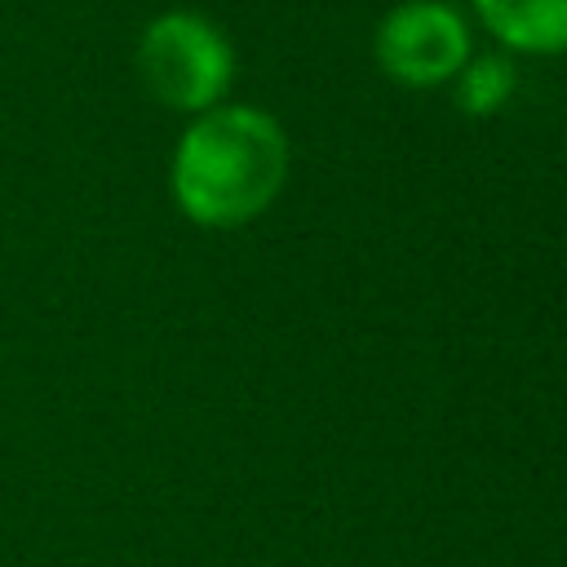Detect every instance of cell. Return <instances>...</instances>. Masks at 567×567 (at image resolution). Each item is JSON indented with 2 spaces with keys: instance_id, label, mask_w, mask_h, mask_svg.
Listing matches in <instances>:
<instances>
[{
  "instance_id": "obj_1",
  "label": "cell",
  "mask_w": 567,
  "mask_h": 567,
  "mask_svg": "<svg viewBox=\"0 0 567 567\" xmlns=\"http://www.w3.org/2000/svg\"><path fill=\"white\" fill-rule=\"evenodd\" d=\"M288 177V137L257 106H213L177 142L173 199L195 226L230 230L270 208Z\"/></svg>"
},
{
  "instance_id": "obj_2",
  "label": "cell",
  "mask_w": 567,
  "mask_h": 567,
  "mask_svg": "<svg viewBox=\"0 0 567 567\" xmlns=\"http://www.w3.org/2000/svg\"><path fill=\"white\" fill-rule=\"evenodd\" d=\"M137 71L155 102L173 111H208L235 75V53L204 13L177 9L142 31Z\"/></svg>"
},
{
  "instance_id": "obj_3",
  "label": "cell",
  "mask_w": 567,
  "mask_h": 567,
  "mask_svg": "<svg viewBox=\"0 0 567 567\" xmlns=\"http://www.w3.org/2000/svg\"><path fill=\"white\" fill-rule=\"evenodd\" d=\"M470 58V31L456 9L439 0H408L377 27V62L408 89L452 80Z\"/></svg>"
},
{
  "instance_id": "obj_4",
  "label": "cell",
  "mask_w": 567,
  "mask_h": 567,
  "mask_svg": "<svg viewBox=\"0 0 567 567\" xmlns=\"http://www.w3.org/2000/svg\"><path fill=\"white\" fill-rule=\"evenodd\" d=\"M483 27L523 53L567 49V0H474Z\"/></svg>"
},
{
  "instance_id": "obj_5",
  "label": "cell",
  "mask_w": 567,
  "mask_h": 567,
  "mask_svg": "<svg viewBox=\"0 0 567 567\" xmlns=\"http://www.w3.org/2000/svg\"><path fill=\"white\" fill-rule=\"evenodd\" d=\"M509 93H514V66H509V58H478V62L465 66L461 89H456V102L470 115H492L496 106H505Z\"/></svg>"
}]
</instances>
